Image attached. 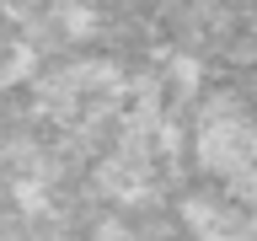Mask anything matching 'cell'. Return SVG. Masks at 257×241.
Masks as SVG:
<instances>
[{"label": "cell", "instance_id": "obj_1", "mask_svg": "<svg viewBox=\"0 0 257 241\" xmlns=\"http://www.w3.org/2000/svg\"><path fill=\"white\" fill-rule=\"evenodd\" d=\"M252 230H257V188H252Z\"/></svg>", "mask_w": 257, "mask_h": 241}]
</instances>
